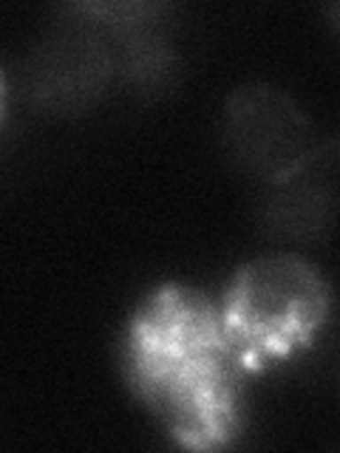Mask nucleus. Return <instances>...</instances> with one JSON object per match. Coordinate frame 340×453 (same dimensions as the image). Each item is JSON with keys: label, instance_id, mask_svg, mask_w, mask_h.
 Returning <instances> with one entry per match:
<instances>
[{"label": "nucleus", "instance_id": "nucleus-5", "mask_svg": "<svg viewBox=\"0 0 340 453\" xmlns=\"http://www.w3.org/2000/svg\"><path fill=\"white\" fill-rule=\"evenodd\" d=\"M340 216V136L312 148L281 176L261 184L255 224L281 244H312L332 233Z\"/></svg>", "mask_w": 340, "mask_h": 453}, {"label": "nucleus", "instance_id": "nucleus-2", "mask_svg": "<svg viewBox=\"0 0 340 453\" xmlns=\"http://www.w3.org/2000/svg\"><path fill=\"white\" fill-rule=\"evenodd\" d=\"M329 311V289L315 266L295 255H264L238 269L221 311L244 365L304 346Z\"/></svg>", "mask_w": 340, "mask_h": 453}, {"label": "nucleus", "instance_id": "nucleus-4", "mask_svg": "<svg viewBox=\"0 0 340 453\" xmlns=\"http://www.w3.org/2000/svg\"><path fill=\"white\" fill-rule=\"evenodd\" d=\"M68 14L71 20L51 26L28 49L20 74L28 105L51 117L89 111L117 74L108 37L91 20Z\"/></svg>", "mask_w": 340, "mask_h": 453}, {"label": "nucleus", "instance_id": "nucleus-1", "mask_svg": "<svg viewBox=\"0 0 340 453\" xmlns=\"http://www.w3.org/2000/svg\"><path fill=\"white\" fill-rule=\"evenodd\" d=\"M238 365L221 315L198 295L167 287L136 311L128 368L136 391L188 448H219L236 428Z\"/></svg>", "mask_w": 340, "mask_h": 453}, {"label": "nucleus", "instance_id": "nucleus-3", "mask_svg": "<svg viewBox=\"0 0 340 453\" xmlns=\"http://www.w3.org/2000/svg\"><path fill=\"white\" fill-rule=\"evenodd\" d=\"M219 136L227 159L255 181H269L315 148L301 103L281 85L244 82L221 108Z\"/></svg>", "mask_w": 340, "mask_h": 453}, {"label": "nucleus", "instance_id": "nucleus-7", "mask_svg": "<svg viewBox=\"0 0 340 453\" xmlns=\"http://www.w3.org/2000/svg\"><path fill=\"white\" fill-rule=\"evenodd\" d=\"M326 12H329V20H332V26L337 28V35H340V4H332Z\"/></svg>", "mask_w": 340, "mask_h": 453}, {"label": "nucleus", "instance_id": "nucleus-6", "mask_svg": "<svg viewBox=\"0 0 340 453\" xmlns=\"http://www.w3.org/2000/svg\"><path fill=\"white\" fill-rule=\"evenodd\" d=\"M68 12L91 20L111 42L117 74L139 91H162L176 77V51L165 32V4H77Z\"/></svg>", "mask_w": 340, "mask_h": 453}]
</instances>
